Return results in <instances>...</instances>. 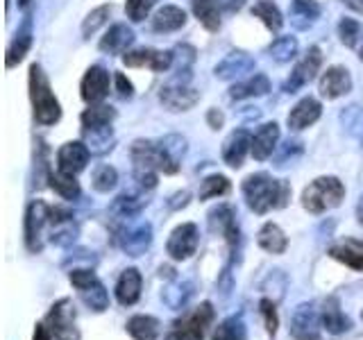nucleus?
<instances>
[{
    "mask_svg": "<svg viewBox=\"0 0 363 340\" xmlns=\"http://www.w3.org/2000/svg\"><path fill=\"white\" fill-rule=\"evenodd\" d=\"M243 196L247 207L255 213H268L270 209H281L289 202L291 188L286 181L275 179L266 173H257L243 181Z\"/></svg>",
    "mask_w": 363,
    "mask_h": 340,
    "instance_id": "1",
    "label": "nucleus"
},
{
    "mask_svg": "<svg viewBox=\"0 0 363 340\" xmlns=\"http://www.w3.org/2000/svg\"><path fill=\"white\" fill-rule=\"evenodd\" d=\"M30 98L34 105V118L41 125H55L62 116L60 102L52 96L48 79H45L41 66L34 64L30 68Z\"/></svg>",
    "mask_w": 363,
    "mask_h": 340,
    "instance_id": "2",
    "label": "nucleus"
},
{
    "mask_svg": "<svg viewBox=\"0 0 363 340\" xmlns=\"http://www.w3.org/2000/svg\"><path fill=\"white\" fill-rule=\"evenodd\" d=\"M132 162L134 173H166L175 175L179 170V162L170 157L162 143L152 141H134L132 145Z\"/></svg>",
    "mask_w": 363,
    "mask_h": 340,
    "instance_id": "3",
    "label": "nucleus"
},
{
    "mask_svg": "<svg viewBox=\"0 0 363 340\" xmlns=\"http://www.w3.org/2000/svg\"><path fill=\"white\" fill-rule=\"evenodd\" d=\"M345 198V186L338 177H318L302 193V204L311 213H325Z\"/></svg>",
    "mask_w": 363,
    "mask_h": 340,
    "instance_id": "4",
    "label": "nucleus"
},
{
    "mask_svg": "<svg viewBox=\"0 0 363 340\" xmlns=\"http://www.w3.org/2000/svg\"><path fill=\"white\" fill-rule=\"evenodd\" d=\"M71 283L77 288V295L82 298V302L94 311H105L109 306V295L102 286V281L96 277V272L77 268L71 272Z\"/></svg>",
    "mask_w": 363,
    "mask_h": 340,
    "instance_id": "5",
    "label": "nucleus"
},
{
    "mask_svg": "<svg viewBox=\"0 0 363 340\" xmlns=\"http://www.w3.org/2000/svg\"><path fill=\"white\" fill-rule=\"evenodd\" d=\"M211 320H213V309L209 302H204L193 313L175 322L173 332L166 336V340H202Z\"/></svg>",
    "mask_w": 363,
    "mask_h": 340,
    "instance_id": "6",
    "label": "nucleus"
},
{
    "mask_svg": "<svg viewBox=\"0 0 363 340\" xmlns=\"http://www.w3.org/2000/svg\"><path fill=\"white\" fill-rule=\"evenodd\" d=\"M52 209L43 200H34L28 207L26 215V243L30 252H41L43 247V234L50 230Z\"/></svg>",
    "mask_w": 363,
    "mask_h": 340,
    "instance_id": "7",
    "label": "nucleus"
},
{
    "mask_svg": "<svg viewBox=\"0 0 363 340\" xmlns=\"http://www.w3.org/2000/svg\"><path fill=\"white\" fill-rule=\"evenodd\" d=\"M75 306L71 300H60L57 302L45 322H48L50 334L55 336V340H79V329L75 324Z\"/></svg>",
    "mask_w": 363,
    "mask_h": 340,
    "instance_id": "8",
    "label": "nucleus"
},
{
    "mask_svg": "<svg viewBox=\"0 0 363 340\" xmlns=\"http://www.w3.org/2000/svg\"><path fill=\"white\" fill-rule=\"evenodd\" d=\"M323 317L313 304H300L293 313L291 320V334L295 340H323L320 336Z\"/></svg>",
    "mask_w": 363,
    "mask_h": 340,
    "instance_id": "9",
    "label": "nucleus"
},
{
    "mask_svg": "<svg viewBox=\"0 0 363 340\" xmlns=\"http://www.w3.org/2000/svg\"><path fill=\"white\" fill-rule=\"evenodd\" d=\"M152 243V227L150 222H130L118 230V245L130 256H141Z\"/></svg>",
    "mask_w": 363,
    "mask_h": 340,
    "instance_id": "10",
    "label": "nucleus"
},
{
    "mask_svg": "<svg viewBox=\"0 0 363 340\" xmlns=\"http://www.w3.org/2000/svg\"><path fill=\"white\" fill-rule=\"evenodd\" d=\"M159 100L168 111H186L200 100V91L191 89L186 82L179 79H170V84H166L159 94Z\"/></svg>",
    "mask_w": 363,
    "mask_h": 340,
    "instance_id": "11",
    "label": "nucleus"
},
{
    "mask_svg": "<svg viewBox=\"0 0 363 340\" xmlns=\"http://www.w3.org/2000/svg\"><path fill=\"white\" fill-rule=\"evenodd\" d=\"M198 227L193 222H184L179 225L177 230L170 234L168 243H166V249L168 254L173 256L175 261H184L189 259L191 254H196L198 249Z\"/></svg>",
    "mask_w": 363,
    "mask_h": 340,
    "instance_id": "12",
    "label": "nucleus"
},
{
    "mask_svg": "<svg viewBox=\"0 0 363 340\" xmlns=\"http://www.w3.org/2000/svg\"><path fill=\"white\" fill-rule=\"evenodd\" d=\"M320 64H323V55L313 45V48H309V52L304 55V60L293 68L291 77L286 79V84H284V91H286V94H295V91H300L304 84H309L315 77Z\"/></svg>",
    "mask_w": 363,
    "mask_h": 340,
    "instance_id": "13",
    "label": "nucleus"
},
{
    "mask_svg": "<svg viewBox=\"0 0 363 340\" xmlns=\"http://www.w3.org/2000/svg\"><path fill=\"white\" fill-rule=\"evenodd\" d=\"M89 154H91V150L86 147V143H79V141L64 143L60 147V152H57V168H60L62 173L77 175L86 168Z\"/></svg>",
    "mask_w": 363,
    "mask_h": 340,
    "instance_id": "14",
    "label": "nucleus"
},
{
    "mask_svg": "<svg viewBox=\"0 0 363 340\" xmlns=\"http://www.w3.org/2000/svg\"><path fill=\"white\" fill-rule=\"evenodd\" d=\"M123 64L130 68H152L157 73H164L173 66V52H164V50H152V48H141V50H132L123 57Z\"/></svg>",
    "mask_w": 363,
    "mask_h": 340,
    "instance_id": "15",
    "label": "nucleus"
},
{
    "mask_svg": "<svg viewBox=\"0 0 363 340\" xmlns=\"http://www.w3.org/2000/svg\"><path fill=\"white\" fill-rule=\"evenodd\" d=\"M48 236H50V243L60 245V247L73 245V241L77 238V225L73 220V213L66 209H52Z\"/></svg>",
    "mask_w": 363,
    "mask_h": 340,
    "instance_id": "16",
    "label": "nucleus"
},
{
    "mask_svg": "<svg viewBox=\"0 0 363 340\" xmlns=\"http://www.w3.org/2000/svg\"><path fill=\"white\" fill-rule=\"evenodd\" d=\"M350 89H352V77L347 73V68L343 66L327 68V73L320 77V96L327 100H336L340 96H345Z\"/></svg>",
    "mask_w": 363,
    "mask_h": 340,
    "instance_id": "17",
    "label": "nucleus"
},
{
    "mask_svg": "<svg viewBox=\"0 0 363 340\" xmlns=\"http://www.w3.org/2000/svg\"><path fill=\"white\" fill-rule=\"evenodd\" d=\"M247 150H252V139L247 136V132L245 130L232 132L230 136H227V141L223 143V159H225V164L232 166V168H241Z\"/></svg>",
    "mask_w": 363,
    "mask_h": 340,
    "instance_id": "18",
    "label": "nucleus"
},
{
    "mask_svg": "<svg viewBox=\"0 0 363 340\" xmlns=\"http://www.w3.org/2000/svg\"><path fill=\"white\" fill-rule=\"evenodd\" d=\"M109 94V73L102 66H91L82 79V98L86 102H100Z\"/></svg>",
    "mask_w": 363,
    "mask_h": 340,
    "instance_id": "19",
    "label": "nucleus"
},
{
    "mask_svg": "<svg viewBox=\"0 0 363 340\" xmlns=\"http://www.w3.org/2000/svg\"><path fill=\"white\" fill-rule=\"evenodd\" d=\"M320 111H323V107H320V102H318L315 98H304V100H300L298 105H295L293 109H291V113H289V128L291 130H304V128H309V125H313L318 118H320Z\"/></svg>",
    "mask_w": 363,
    "mask_h": 340,
    "instance_id": "20",
    "label": "nucleus"
},
{
    "mask_svg": "<svg viewBox=\"0 0 363 340\" xmlns=\"http://www.w3.org/2000/svg\"><path fill=\"white\" fill-rule=\"evenodd\" d=\"M209 227H211V232L227 236L230 245L238 243V227L234 220V209L230 204H220V207H216L209 213Z\"/></svg>",
    "mask_w": 363,
    "mask_h": 340,
    "instance_id": "21",
    "label": "nucleus"
},
{
    "mask_svg": "<svg viewBox=\"0 0 363 340\" xmlns=\"http://www.w3.org/2000/svg\"><path fill=\"white\" fill-rule=\"evenodd\" d=\"M255 68V60L245 52H230L225 60L216 66V77L220 79H236V77H243L245 73H250Z\"/></svg>",
    "mask_w": 363,
    "mask_h": 340,
    "instance_id": "22",
    "label": "nucleus"
},
{
    "mask_svg": "<svg viewBox=\"0 0 363 340\" xmlns=\"http://www.w3.org/2000/svg\"><path fill=\"white\" fill-rule=\"evenodd\" d=\"M329 256L345 264L352 270H363V241L357 238H345V241L336 243L329 249Z\"/></svg>",
    "mask_w": 363,
    "mask_h": 340,
    "instance_id": "23",
    "label": "nucleus"
},
{
    "mask_svg": "<svg viewBox=\"0 0 363 340\" xmlns=\"http://www.w3.org/2000/svg\"><path fill=\"white\" fill-rule=\"evenodd\" d=\"M141 298V272L136 268L123 270V275L116 283V300L123 306H132Z\"/></svg>",
    "mask_w": 363,
    "mask_h": 340,
    "instance_id": "24",
    "label": "nucleus"
},
{
    "mask_svg": "<svg viewBox=\"0 0 363 340\" xmlns=\"http://www.w3.org/2000/svg\"><path fill=\"white\" fill-rule=\"evenodd\" d=\"M277 141H279V128H277V125L275 123L261 125L259 132L255 134V139H252V154H255V159H259V162L268 159L272 152H275Z\"/></svg>",
    "mask_w": 363,
    "mask_h": 340,
    "instance_id": "25",
    "label": "nucleus"
},
{
    "mask_svg": "<svg viewBox=\"0 0 363 340\" xmlns=\"http://www.w3.org/2000/svg\"><path fill=\"white\" fill-rule=\"evenodd\" d=\"M134 41V32L125 26V23H116L100 41V50L109 55H121L128 50V45Z\"/></svg>",
    "mask_w": 363,
    "mask_h": 340,
    "instance_id": "26",
    "label": "nucleus"
},
{
    "mask_svg": "<svg viewBox=\"0 0 363 340\" xmlns=\"http://www.w3.org/2000/svg\"><path fill=\"white\" fill-rule=\"evenodd\" d=\"M320 317H323V327L329 334H343L352 327V322L345 317V313L340 311V304L336 298H327L323 311H320Z\"/></svg>",
    "mask_w": 363,
    "mask_h": 340,
    "instance_id": "27",
    "label": "nucleus"
},
{
    "mask_svg": "<svg viewBox=\"0 0 363 340\" xmlns=\"http://www.w3.org/2000/svg\"><path fill=\"white\" fill-rule=\"evenodd\" d=\"M186 23V14L184 9H179L175 5H166L155 14L152 18V28L157 32H175Z\"/></svg>",
    "mask_w": 363,
    "mask_h": 340,
    "instance_id": "28",
    "label": "nucleus"
},
{
    "mask_svg": "<svg viewBox=\"0 0 363 340\" xmlns=\"http://www.w3.org/2000/svg\"><path fill=\"white\" fill-rule=\"evenodd\" d=\"M257 243H259V247H264L270 254H281L289 245L286 236H284V232L275 222H266L264 227H261V232L257 236Z\"/></svg>",
    "mask_w": 363,
    "mask_h": 340,
    "instance_id": "29",
    "label": "nucleus"
},
{
    "mask_svg": "<svg viewBox=\"0 0 363 340\" xmlns=\"http://www.w3.org/2000/svg\"><path fill=\"white\" fill-rule=\"evenodd\" d=\"M270 91V82L264 73H257L245 82H238L230 89V96L234 100H243V98H252V96H264Z\"/></svg>",
    "mask_w": 363,
    "mask_h": 340,
    "instance_id": "30",
    "label": "nucleus"
},
{
    "mask_svg": "<svg viewBox=\"0 0 363 340\" xmlns=\"http://www.w3.org/2000/svg\"><path fill=\"white\" fill-rule=\"evenodd\" d=\"M84 143L91 150V154H105V152H109L111 143H113L111 125H105V128H84Z\"/></svg>",
    "mask_w": 363,
    "mask_h": 340,
    "instance_id": "31",
    "label": "nucleus"
},
{
    "mask_svg": "<svg viewBox=\"0 0 363 340\" xmlns=\"http://www.w3.org/2000/svg\"><path fill=\"white\" fill-rule=\"evenodd\" d=\"M128 332L134 340H155L159 336V320L152 315H134L128 320Z\"/></svg>",
    "mask_w": 363,
    "mask_h": 340,
    "instance_id": "32",
    "label": "nucleus"
},
{
    "mask_svg": "<svg viewBox=\"0 0 363 340\" xmlns=\"http://www.w3.org/2000/svg\"><path fill=\"white\" fill-rule=\"evenodd\" d=\"M193 11L202 21V26L207 30H218L220 28V11H218V0H193Z\"/></svg>",
    "mask_w": 363,
    "mask_h": 340,
    "instance_id": "33",
    "label": "nucleus"
},
{
    "mask_svg": "<svg viewBox=\"0 0 363 340\" xmlns=\"http://www.w3.org/2000/svg\"><path fill=\"white\" fill-rule=\"evenodd\" d=\"M320 14V7H318L315 0H293L291 5V18L295 23V28H306L313 18Z\"/></svg>",
    "mask_w": 363,
    "mask_h": 340,
    "instance_id": "34",
    "label": "nucleus"
},
{
    "mask_svg": "<svg viewBox=\"0 0 363 340\" xmlns=\"http://www.w3.org/2000/svg\"><path fill=\"white\" fill-rule=\"evenodd\" d=\"M143 204H147V200L143 196H139V193H123V196L113 200L111 211L121 215V218H132V215L141 211Z\"/></svg>",
    "mask_w": 363,
    "mask_h": 340,
    "instance_id": "35",
    "label": "nucleus"
},
{
    "mask_svg": "<svg viewBox=\"0 0 363 340\" xmlns=\"http://www.w3.org/2000/svg\"><path fill=\"white\" fill-rule=\"evenodd\" d=\"M252 16L261 18L266 23V28L272 30V32H279L281 26H284V18H281V11L277 9L275 3H270V0H259V3L252 7Z\"/></svg>",
    "mask_w": 363,
    "mask_h": 340,
    "instance_id": "36",
    "label": "nucleus"
},
{
    "mask_svg": "<svg viewBox=\"0 0 363 340\" xmlns=\"http://www.w3.org/2000/svg\"><path fill=\"white\" fill-rule=\"evenodd\" d=\"M193 62H196V48H191V45H186V43L177 45V48L173 50V66L177 71L175 79H179V82H186Z\"/></svg>",
    "mask_w": 363,
    "mask_h": 340,
    "instance_id": "37",
    "label": "nucleus"
},
{
    "mask_svg": "<svg viewBox=\"0 0 363 340\" xmlns=\"http://www.w3.org/2000/svg\"><path fill=\"white\" fill-rule=\"evenodd\" d=\"M50 186L60 193L64 200H75L79 198V184L75 181V175H68V173H62L60 168H57V173H50Z\"/></svg>",
    "mask_w": 363,
    "mask_h": 340,
    "instance_id": "38",
    "label": "nucleus"
},
{
    "mask_svg": "<svg viewBox=\"0 0 363 340\" xmlns=\"http://www.w3.org/2000/svg\"><path fill=\"white\" fill-rule=\"evenodd\" d=\"M247 332L241 317H227L223 324L216 327L213 340H245Z\"/></svg>",
    "mask_w": 363,
    "mask_h": 340,
    "instance_id": "39",
    "label": "nucleus"
},
{
    "mask_svg": "<svg viewBox=\"0 0 363 340\" xmlns=\"http://www.w3.org/2000/svg\"><path fill=\"white\" fill-rule=\"evenodd\" d=\"M116 111L107 105H98V107H91L82 113V125L84 128H105V125H111Z\"/></svg>",
    "mask_w": 363,
    "mask_h": 340,
    "instance_id": "40",
    "label": "nucleus"
},
{
    "mask_svg": "<svg viewBox=\"0 0 363 340\" xmlns=\"http://www.w3.org/2000/svg\"><path fill=\"white\" fill-rule=\"evenodd\" d=\"M270 57L275 62L284 64V62H291L295 52H298V41H295V37H279L272 41V45L268 48Z\"/></svg>",
    "mask_w": 363,
    "mask_h": 340,
    "instance_id": "41",
    "label": "nucleus"
},
{
    "mask_svg": "<svg viewBox=\"0 0 363 340\" xmlns=\"http://www.w3.org/2000/svg\"><path fill=\"white\" fill-rule=\"evenodd\" d=\"M30 45H32V37H30V32L26 28V30H21L16 34V39L11 41V45H9V50H7V68L16 66L23 60V57H26Z\"/></svg>",
    "mask_w": 363,
    "mask_h": 340,
    "instance_id": "42",
    "label": "nucleus"
},
{
    "mask_svg": "<svg viewBox=\"0 0 363 340\" xmlns=\"http://www.w3.org/2000/svg\"><path fill=\"white\" fill-rule=\"evenodd\" d=\"M340 120H343V125L347 128V132L354 136V139L363 141V109L352 105L347 109L340 111Z\"/></svg>",
    "mask_w": 363,
    "mask_h": 340,
    "instance_id": "43",
    "label": "nucleus"
},
{
    "mask_svg": "<svg viewBox=\"0 0 363 340\" xmlns=\"http://www.w3.org/2000/svg\"><path fill=\"white\" fill-rule=\"evenodd\" d=\"M230 193V179L223 175H211L202 181L200 186V200H209V198H218Z\"/></svg>",
    "mask_w": 363,
    "mask_h": 340,
    "instance_id": "44",
    "label": "nucleus"
},
{
    "mask_svg": "<svg viewBox=\"0 0 363 340\" xmlns=\"http://www.w3.org/2000/svg\"><path fill=\"white\" fill-rule=\"evenodd\" d=\"M116 181H118V173L111 166H105V164L98 166L94 170V175H91V184H94V188L100 193L111 191L113 186H116Z\"/></svg>",
    "mask_w": 363,
    "mask_h": 340,
    "instance_id": "45",
    "label": "nucleus"
},
{
    "mask_svg": "<svg viewBox=\"0 0 363 340\" xmlns=\"http://www.w3.org/2000/svg\"><path fill=\"white\" fill-rule=\"evenodd\" d=\"M109 11H111L109 5H102V7L91 11V14L82 23V34H84V37H91V34H96L102 26H105L107 18H109Z\"/></svg>",
    "mask_w": 363,
    "mask_h": 340,
    "instance_id": "46",
    "label": "nucleus"
},
{
    "mask_svg": "<svg viewBox=\"0 0 363 340\" xmlns=\"http://www.w3.org/2000/svg\"><path fill=\"white\" fill-rule=\"evenodd\" d=\"M338 32H340V41H343L347 48H354L359 37H361V26L354 18H343L338 26Z\"/></svg>",
    "mask_w": 363,
    "mask_h": 340,
    "instance_id": "47",
    "label": "nucleus"
},
{
    "mask_svg": "<svg viewBox=\"0 0 363 340\" xmlns=\"http://www.w3.org/2000/svg\"><path fill=\"white\" fill-rule=\"evenodd\" d=\"M159 143H162V147L175 159V162H182V157H184V152H186V141L182 139V136L170 134V136H164Z\"/></svg>",
    "mask_w": 363,
    "mask_h": 340,
    "instance_id": "48",
    "label": "nucleus"
},
{
    "mask_svg": "<svg viewBox=\"0 0 363 340\" xmlns=\"http://www.w3.org/2000/svg\"><path fill=\"white\" fill-rule=\"evenodd\" d=\"M155 3H157V0H128L125 9H128V16L134 23H139V21H143L147 14H150V9L155 7Z\"/></svg>",
    "mask_w": 363,
    "mask_h": 340,
    "instance_id": "49",
    "label": "nucleus"
},
{
    "mask_svg": "<svg viewBox=\"0 0 363 340\" xmlns=\"http://www.w3.org/2000/svg\"><path fill=\"white\" fill-rule=\"evenodd\" d=\"M189 288H191L189 283H179V286H175V288L164 290L162 298L166 300V304H168V306H173V309H179V306H184L186 298L191 295V290H189Z\"/></svg>",
    "mask_w": 363,
    "mask_h": 340,
    "instance_id": "50",
    "label": "nucleus"
},
{
    "mask_svg": "<svg viewBox=\"0 0 363 340\" xmlns=\"http://www.w3.org/2000/svg\"><path fill=\"white\" fill-rule=\"evenodd\" d=\"M261 313L266 317V329L270 336L277 334V311H275V304L270 300H261Z\"/></svg>",
    "mask_w": 363,
    "mask_h": 340,
    "instance_id": "51",
    "label": "nucleus"
},
{
    "mask_svg": "<svg viewBox=\"0 0 363 340\" xmlns=\"http://www.w3.org/2000/svg\"><path fill=\"white\" fill-rule=\"evenodd\" d=\"M302 152V143L300 141H286L284 143V147H281V154L277 157V168H281V166H286V159L291 157V159H295Z\"/></svg>",
    "mask_w": 363,
    "mask_h": 340,
    "instance_id": "52",
    "label": "nucleus"
},
{
    "mask_svg": "<svg viewBox=\"0 0 363 340\" xmlns=\"http://www.w3.org/2000/svg\"><path fill=\"white\" fill-rule=\"evenodd\" d=\"M116 89H118V96H121V98H130V96H132V91H134L132 82H130V79L125 77L123 73H116Z\"/></svg>",
    "mask_w": 363,
    "mask_h": 340,
    "instance_id": "53",
    "label": "nucleus"
},
{
    "mask_svg": "<svg viewBox=\"0 0 363 340\" xmlns=\"http://www.w3.org/2000/svg\"><path fill=\"white\" fill-rule=\"evenodd\" d=\"M34 340H52L50 329L45 324H37V329H34Z\"/></svg>",
    "mask_w": 363,
    "mask_h": 340,
    "instance_id": "54",
    "label": "nucleus"
},
{
    "mask_svg": "<svg viewBox=\"0 0 363 340\" xmlns=\"http://www.w3.org/2000/svg\"><path fill=\"white\" fill-rule=\"evenodd\" d=\"M209 123H211V128H213V130H218L220 125H223V113H220V111H216V109H211V111H209Z\"/></svg>",
    "mask_w": 363,
    "mask_h": 340,
    "instance_id": "55",
    "label": "nucleus"
},
{
    "mask_svg": "<svg viewBox=\"0 0 363 340\" xmlns=\"http://www.w3.org/2000/svg\"><path fill=\"white\" fill-rule=\"evenodd\" d=\"M243 3H245V0H223V7L227 11H236V9L243 7Z\"/></svg>",
    "mask_w": 363,
    "mask_h": 340,
    "instance_id": "56",
    "label": "nucleus"
},
{
    "mask_svg": "<svg viewBox=\"0 0 363 340\" xmlns=\"http://www.w3.org/2000/svg\"><path fill=\"white\" fill-rule=\"evenodd\" d=\"M343 3L354 11H359V14H363V0H343Z\"/></svg>",
    "mask_w": 363,
    "mask_h": 340,
    "instance_id": "57",
    "label": "nucleus"
},
{
    "mask_svg": "<svg viewBox=\"0 0 363 340\" xmlns=\"http://www.w3.org/2000/svg\"><path fill=\"white\" fill-rule=\"evenodd\" d=\"M357 215H359V222L363 225V196H361V200L357 204Z\"/></svg>",
    "mask_w": 363,
    "mask_h": 340,
    "instance_id": "58",
    "label": "nucleus"
},
{
    "mask_svg": "<svg viewBox=\"0 0 363 340\" xmlns=\"http://www.w3.org/2000/svg\"><path fill=\"white\" fill-rule=\"evenodd\" d=\"M361 60H363V48H361Z\"/></svg>",
    "mask_w": 363,
    "mask_h": 340,
    "instance_id": "59",
    "label": "nucleus"
},
{
    "mask_svg": "<svg viewBox=\"0 0 363 340\" xmlns=\"http://www.w3.org/2000/svg\"><path fill=\"white\" fill-rule=\"evenodd\" d=\"M361 317H363V313H361Z\"/></svg>",
    "mask_w": 363,
    "mask_h": 340,
    "instance_id": "60",
    "label": "nucleus"
}]
</instances>
